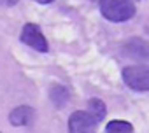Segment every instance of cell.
Masks as SVG:
<instances>
[{"instance_id":"1","label":"cell","mask_w":149,"mask_h":133,"mask_svg":"<svg viewBox=\"0 0 149 133\" xmlns=\"http://www.w3.org/2000/svg\"><path fill=\"white\" fill-rule=\"evenodd\" d=\"M100 12L105 19L121 23L135 16L133 0H100Z\"/></svg>"},{"instance_id":"2","label":"cell","mask_w":149,"mask_h":133,"mask_svg":"<svg viewBox=\"0 0 149 133\" xmlns=\"http://www.w3.org/2000/svg\"><path fill=\"white\" fill-rule=\"evenodd\" d=\"M123 79L135 91H149V65H133L123 70Z\"/></svg>"},{"instance_id":"3","label":"cell","mask_w":149,"mask_h":133,"mask_svg":"<svg viewBox=\"0 0 149 133\" xmlns=\"http://www.w3.org/2000/svg\"><path fill=\"white\" fill-rule=\"evenodd\" d=\"M21 42L30 46L32 49L39 51V53H47L49 46H47V40L44 37V33L40 32V28L33 23H26L21 30Z\"/></svg>"},{"instance_id":"4","label":"cell","mask_w":149,"mask_h":133,"mask_svg":"<svg viewBox=\"0 0 149 133\" xmlns=\"http://www.w3.org/2000/svg\"><path fill=\"white\" fill-rule=\"evenodd\" d=\"M97 121L88 110H77L68 117V133H95Z\"/></svg>"},{"instance_id":"5","label":"cell","mask_w":149,"mask_h":133,"mask_svg":"<svg viewBox=\"0 0 149 133\" xmlns=\"http://www.w3.org/2000/svg\"><path fill=\"white\" fill-rule=\"evenodd\" d=\"M121 54L130 60H149V42L139 37H132L121 44Z\"/></svg>"},{"instance_id":"6","label":"cell","mask_w":149,"mask_h":133,"mask_svg":"<svg viewBox=\"0 0 149 133\" xmlns=\"http://www.w3.org/2000/svg\"><path fill=\"white\" fill-rule=\"evenodd\" d=\"M33 119H35V110L33 107H28V105L16 107L9 114V121L13 126H30Z\"/></svg>"},{"instance_id":"7","label":"cell","mask_w":149,"mask_h":133,"mask_svg":"<svg viewBox=\"0 0 149 133\" xmlns=\"http://www.w3.org/2000/svg\"><path fill=\"white\" fill-rule=\"evenodd\" d=\"M49 98H51V102L54 103L56 109H61V107H65V103H68L70 93H68V89H67L65 86L54 84V86L49 89Z\"/></svg>"},{"instance_id":"8","label":"cell","mask_w":149,"mask_h":133,"mask_svg":"<svg viewBox=\"0 0 149 133\" xmlns=\"http://www.w3.org/2000/svg\"><path fill=\"white\" fill-rule=\"evenodd\" d=\"M88 112L95 117L97 123H100V121H104V117H105V114H107V107H105V103H104L102 100L91 98V100L88 102Z\"/></svg>"},{"instance_id":"9","label":"cell","mask_w":149,"mask_h":133,"mask_svg":"<svg viewBox=\"0 0 149 133\" xmlns=\"http://www.w3.org/2000/svg\"><path fill=\"white\" fill-rule=\"evenodd\" d=\"M107 133H132L133 131V126L128 123V121H119V119H114L107 124L105 128Z\"/></svg>"},{"instance_id":"10","label":"cell","mask_w":149,"mask_h":133,"mask_svg":"<svg viewBox=\"0 0 149 133\" xmlns=\"http://www.w3.org/2000/svg\"><path fill=\"white\" fill-rule=\"evenodd\" d=\"M19 0H0V6H6V7H11V6H16Z\"/></svg>"},{"instance_id":"11","label":"cell","mask_w":149,"mask_h":133,"mask_svg":"<svg viewBox=\"0 0 149 133\" xmlns=\"http://www.w3.org/2000/svg\"><path fill=\"white\" fill-rule=\"evenodd\" d=\"M35 2H39V4H51V2H54V0H35Z\"/></svg>"}]
</instances>
